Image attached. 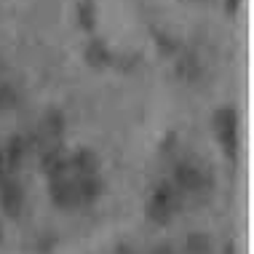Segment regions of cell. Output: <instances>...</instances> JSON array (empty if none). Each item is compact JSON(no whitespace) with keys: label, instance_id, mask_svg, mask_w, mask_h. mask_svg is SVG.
<instances>
[{"label":"cell","instance_id":"cell-6","mask_svg":"<svg viewBox=\"0 0 254 254\" xmlns=\"http://www.w3.org/2000/svg\"><path fill=\"white\" fill-rule=\"evenodd\" d=\"M70 169H75L80 177H94L99 171V158H97L94 150H88V147L75 150V153L70 155Z\"/></svg>","mask_w":254,"mask_h":254},{"label":"cell","instance_id":"cell-11","mask_svg":"<svg viewBox=\"0 0 254 254\" xmlns=\"http://www.w3.org/2000/svg\"><path fill=\"white\" fill-rule=\"evenodd\" d=\"M16 91H13V86L8 83H0V110H11L13 105H16Z\"/></svg>","mask_w":254,"mask_h":254},{"label":"cell","instance_id":"cell-14","mask_svg":"<svg viewBox=\"0 0 254 254\" xmlns=\"http://www.w3.org/2000/svg\"><path fill=\"white\" fill-rule=\"evenodd\" d=\"M0 238H3V230H0Z\"/></svg>","mask_w":254,"mask_h":254},{"label":"cell","instance_id":"cell-4","mask_svg":"<svg viewBox=\"0 0 254 254\" xmlns=\"http://www.w3.org/2000/svg\"><path fill=\"white\" fill-rule=\"evenodd\" d=\"M214 128H217L219 139H222V145L228 147V153H230L233 142H236V110L233 107L217 110L214 113Z\"/></svg>","mask_w":254,"mask_h":254},{"label":"cell","instance_id":"cell-12","mask_svg":"<svg viewBox=\"0 0 254 254\" xmlns=\"http://www.w3.org/2000/svg\"><path fill=\"white\" fill-rule=\"evenodd\" d=\"M158 40H161V49H163V51H169V54H174V51H177V40H171V38H163V35L158 38Z\"/></svg>","mask_w":254,"mask_h":254},{"label":"cell","instance_id":"cell-9","mask_svg":"<svg viewBox=\"0 0 254 254\" xmlns=\"http://www.w3.org/2000/svg\"><path fill=\"white\" fill-rule=\"evenodd\" d=\"M188 254H211V241L203 233H193L188 236Z\"/></svg>","mask_w":254,"mask_h":254},{"label":"cell","instance_id":"cell-2","mask_svg":"<svg viewBox=\"0 0 254 254\" xmlns=\"http://www.w3.org/2000/svg\"><path fill=\"white\" fill-rule=\"evenodd\" d=\"M51 198L57 206H64V209H72L75 203H80L78 195V180H70V177H62V180H51Z\"/></svg>","mask_w":254,"mask_h":254},{"label":"cell","instance_id":"cell-5","mask_svg":"<svg viewBox=\"0 0 254 254\" xmlns=\"http://www.w3.org/2000/svg\"><path fill=\"white\" fill-rule=\"evenodd\" d=\"M174 182H177V188H180V190H185V193H188V190H190V193H195V190L206 188V177L195 166H190V163H180V166H177Z\"/></svg>","mask_w":254,"mask_h":254},{"label":"cell","instance_id":"cell-7","mask_svg":"<svg viewBox=\"0 0 254 254\" xmlns=\"http://www.w3.org/2000/svg\"><path fill=\"white\" fill-rule=\"evenodd\" d=\"M83 57H86V62H88L91 67H105V64H110L113 54H110V46L105 43V40L94 38V40H88V46H86Z\"/></svg>","mask_w":254,"mask_h":254},{"label":"cell","instance_id":"cell-8","mask_svg":"<svg viewBox=\"0 0 254 254\" xmlns=\"http://www.w3.org/2000/svg\"><path fill=\"white\" fill-rule=\"evenodd\" d=\"M105 190V182L99 180L97 174L94 177H78V195H80V203H91L97 201Z\"/></svg>","mask_w":254,"mask_h":254},{"label":"cell","instance_id":"cell-1","mask_svg":"<svg viewBox=\"0 0 254 254\" xmlns=\"http://www.w3.org/2000/svg\"><path fill=\"white\" fill-rule=\"evenodd\" d=\"M177 209V195H174V188L171 185H161V188L153 193L150 198V206H147V217L155 219V222H169L171 214Z\"/></svg>","mask_w":254,"mask_h":254},{"label":"cell","instance_id":"cell-3","mask_svg":"<svg viewBox=\"0 0 254 254\" xmlns=\"http://www.w3.org/2000/svg\"><path fill=\"white\" fill-rule=\"evenodd\" d=\"M0 203H3V211L8 217H19V211H22V206H24V190L13 177L8 182L0 185Z\"/></svg>","mask_w":254,"mask_h":254},{"label":"cell","instance_id":"cell-13","mask_svg":"<svg viewBox=\"0 0 254 254\" xmlns=\"http://www.w3.org/2000/svg\"><path fill=\"white\" fill-rule=\"evenodd\" d=\"M236 3H238V0H228V5H230V8H236Z\"/></svg>","mask_w":254,"mask_h":254},{"label":"cell","instance_id":"cell-10","mask_svg":"<svg viewBox=\"0 0 254 254\" xmlns=\"http://www.w3.org/2000/svg\"><path fill=\"white\" fill-rule=\"evenodd\" d=\"M78 16H80V24H83L86 32H91L94 27H97V13H94V3H91V0H86V3L78 5Z\"/></svg>","mask_w":254,"mask_h":254}]
</instances>
